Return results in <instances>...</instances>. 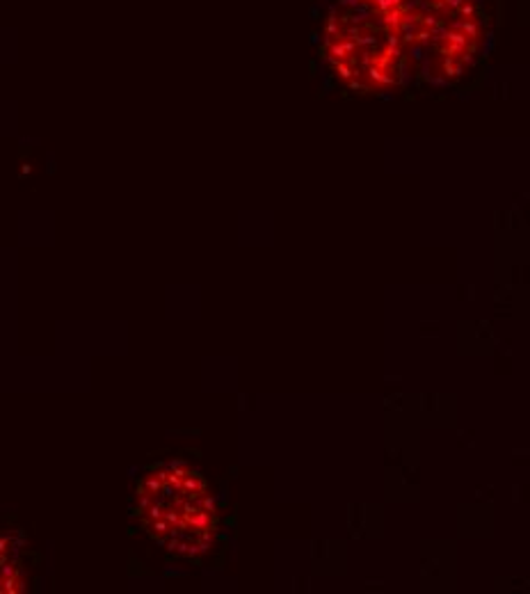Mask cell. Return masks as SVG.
Instances as JSON below:
<instances>
[{"label":"cell","mask_w":530,"mask_h":594,"mask_svg":"<svg viewBox=\"0 0 530 594\" xmlns=\"http://www.w3.org/2000/svg\"><path fill=\"white\" fill-rule=\"evenodd\" d=\"M434 2H444V0H434Z\"/></svg>","instance_id":"obj_15"},{"label":"cell","mask_w":530,"mask_h":594,"mask_svg":"<svg viewBox=\"0 0 530 594\" xmlns=\"http://www.w3.org/2000/svg\"><path fill=\"white\" fill-rule=\"evenodd\" d=\"M354 41H357V48H368V46H370V48H375L379 39L375 37V34H361V37H357Z\"/></svg>","instance_id":"obj_5"},{"label":"cell","mask_w":530,"mask_h":594,"mask_svg":"<svg viewBox=\"0 0 530 594\" xmlns=\"http://www.w3.org/2000/svg\"><path fill=\"white\" fill-rule=\"evenodd\" d=\"M400 43H402L400 41V34H395V32L386 34V46H393V48H395V46H400Z\"/></svg>","instance_id":"obj_10"},{"label":"cell","mask_w":530,"mask_h":594,"mask_svg":"<svg viewBox=\"0 0 530 594\" xmlns=\"http://www.w3.org/2000/svg\"><path fill=\"white\" fill-rule=\"evenodd\" d=\"M430 34H432V41H446V34H448V27H446V23L441 21L439 25L430 27Z\"/></svg>","instance_id":"obj_4"},{"label":"cell","mask_w":530,"mask_h":594,"mask_svg":"<svg viewBox=\"0 0 530 594\" xmlns=\"http://www.w3.org/2000/svg\"><path fill=\"white\" fill-rule=\"evenodd\" d=\"M430 41H432V34H430L428 27H418V32H416V43L425 46V43H430Z\"/></svg>","instance_id":"obj_9"},{"label":"cell","mask_w":530,"mask_h":594,"mask_svg":"<svg viewBox=\"0 0 530 594\" xmlns=\"http://www.w3.org/2000/svg\"><path fill=\"white\" fill-rule=\"evenodd\" d=\"M462 2H464V0H444V5L448 7V9H453V11H457V9H460V7H462Z\"/></svg>","instance_id":"obj_12"},{"label":"cell","mask_w":530,"mask_h":594,"mask_svg":"<svg viewBox=\"0 0 530 594\" xmlns=\"http://www.w3.org/2000/svg\"><path fill=\"white\" fill-rule=\"evenodd\" d=\"M457 11H460V14H462V16H464V18H473V21H476L478 7L473 5V2H466V0H464V2H462V7H460V9H457Z\"/></svg>","instance_id":"obj_6"},{"label":"cell","mask_w":530,"mask_h":594,"mask_svg":"<svg viewBox=\"0 0 530 594\" xmlns=\"http://www.w3.org/2000/svg\"><path fill=\"white\" fill-rule=\"evenodd\" d=\"M439 23H441V18H439L437 14H432V11H430V14H425V16H421V27H428V30H430V27L439 25Z\"/></svg>","instance_id":"obj_8"},{"label":"cell","mask_w":530,"mask_h":594,"mask_svg":"<svg viewBox=\"0 0 530 594\" xmlns=\"http://www.w3.org/2000/svg\"><path fill=\"white\" fill-rule=\"evenodd\" d=\"M473 5H476L478 9H482V7H485V0H473Z\"/></svg>","instance_id":"obj_14"},{"label":"cell","mask_w":530,"mask_h":594,"mask_svg":"<svg viewBox=\"0 0 530 594\" xmlns=\"http://www.w3.org/2000/svg\"><path fill=\"white\" fill-rule=\"evenodd\" d=\"M446 41H448V43H457V46H464V48H466L471 39L466 37L462 30H448V34H446Z\"/></svg>","instance_id":"obj_3"},{"label":"cell","mask_w":530,"mask_h":594,"mask_svg":"<svg viewBox=\"0 0 530 594\" xmlns=\"http://www.w3.org/2000/svg\"><path fill=\"white\" fill-rule=\"evenodd\" d=\"M400 2H402V0H400Z\"/></svg>","instance_id":"obj_16"},{"label":"cell","mask_w":530,"mask_h":594,"mask_svg":"<svg viewBox=\"0 0 530 594\" xmlns=\"http://www.w3.org/2000/svg\"><path fill=\"white\" fill-rule=\"evenodd\" d=\"M140 508L146 528L169 551L181 556L206 553L215 537L217 514L208 485L197 471L169 464L140 482Z\"/></svg>","instance_id":"obj_1"},{"label":"cell","mask_w":530,"mask_h":594,"mask_svg":"<svg viewBox=\"0 0 530 594\" xmlns=\"http://www.w3.org/2000/svg\"><path fill=\"white\" fill-rule=\"evenodd\" d=\"M409 57L414 59V62H425V50H423L421 43H411L409 48Z\"/></svg>","instance_id":"obj_7"},{"label":"cell","mask_w":530,"mask_h":594,"mask_svg":"<svg viewBox=\"0 0 530 594\" xmlns=\"http://www.w3.org/2000/svg\"><path fill=\"white\" fill-rule=\"evenodd\" d=\"M361 2H363V0H341L343 7H352V9H354V7H359Z\"/></svg>","instance_id":"obj_13"},{"label":"cell","mask_w":530,"mask_h":594,"mask_svg":"<svg viewBox=\"0 0 530 594\" xmlns=\"http://www.w3.org/2000/svg\"><path fill=\"white\" fill-rule=\"evenodd\" d=\"M400 23H402V11H400V7H393V9L379 14L377 25H382L384 30H389V32H398Z\"/></svg>","instance_id":"obj_2"},{"label":"cell","mask_w":530,"mask_h":594,"mask_svg":"<svg viewBox=\"0 0 530 594\" xmlns=\"http://www.w3.org/2000/svg\"><path fill=\"white\" fill-rule=\"evenodd\" d=\"M460 62H462L464 66H473V64H476V57H473V53H464V55L460 57Z\"/></svg>","instance_id":"obj_11"}]
</instances>
